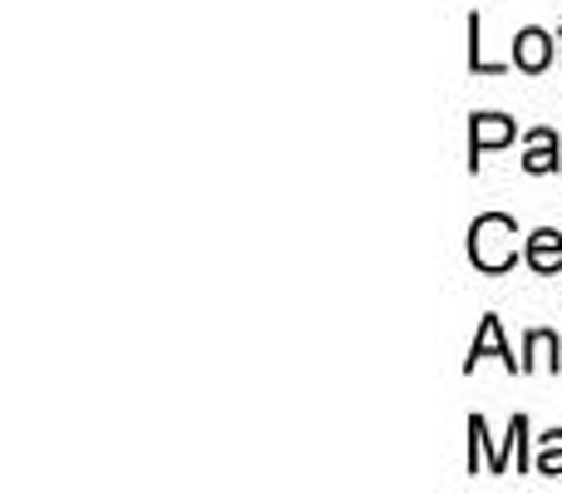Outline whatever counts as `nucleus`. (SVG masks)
I'll return each instance as SVG.
<instances>
[{
  "label": "nucleus",
  "mask_w": 562,
  "mask_h": 493,
  "mask_svg": "<svg viewBox=\"0 0 562 493\" xmlns=\"http://www.w3.org/2000/svg\"><path fill=\"white\" fill-rule=\"evenodd\" d=\"M518 134V124L508 114H474L469 119V173H479V164H484V154H494V148H508Z\"/></svg>",
  "instance_id": "f03ea898"
},
{
  "label": "nucleus",
  "mask_w": 562,
  "mask_h": 493,
  "mask_svg": "<svg viewBox=\"0 0 562 493\" xmlns=\"http://www.w3.org/2000/svg\"><path fill=\"white\" fill-rule=\"evenodd\" d=\"M533 370H562V340L558 330H528L524 336V376H533Z\"/></svg>",
  "instance_id": "0eeeda50"
},
{
  "label": "nucleus",
  "mask_w": 562,
  "mask_h": 493,
  "mask_svg": "<svg viewBox=\"0 0 562 493\" xmlns=\"http://www.w3.org/2000/svg\"><path fill=\"white\" fill-rule=\"evenodd\" d=\"M533 474H543V479H562V429H548V435H538Z\"/></svg>",
  "instance_id": "1a4fd4ad"
},
{
  "label": "nucleus",
  "mask_w": 562,
  "mask_h": 493,
  "mask_svg": "<svg viewBox=\"0 0 562 493\" xmlns=\"http://www.w3.org/2000/svg\"><path fill=\"white\" fill-rule=\"evenodd\" d=\"M553 45L558 40L548 35L543 25H524L514 35V69H524V75H543V69H553Z\"/></svg>",
  "instance_id": "20e7f679"
},
{
  "label": "nucleus",
  "mask_w": 562,
  "mask_h": 493,
  "mask_svg": "<svg viewBox=\"0 0 562 493\" xmlns=\"http://www.w3.org/2000/svg\"><path fill=\"white\" fill-rule=\"evenodd\" d=\"M562 168V138H558V128H528L524 134V173H533V178H548V173H558Z\"/></svg>",
  "instance_id": "39448f33"
},
{
  "label": "nucleus",
  "mask_w": 562,
  "mask_h": 493,
  "mask_svg": "<svg viewBox=\"0 0 562 493\" xmlns=\"http://www.w3.org/2000/svg\"><path fill=\"white\" fill-rule=\"evenodd\" d=\"M558 69H562V20H558Z\"/></svg>",
  "instance_id": "9d476101"
},
{
  "label": "nucleus",
  "mask_w": 562,
  "mask_h": 493,
  "mask_svg": "<svg viewBox=\"0 0 562 493\" xmlns=\"http://www.w3.org/2000/svg\"><path fill=\"white\" fill-rule=\"evenodd\" d=\"M504 360V370H514V376H524V356H514L508 350V340H504V321L498 316H484L479 321V336H474V346H469V360H464V370L474 376V366L479 360Z\"/></svg>",
  "instance_id": "7ed1b4c3"
},
{
  "label": "nucleus",
  "mask_w": 562,
  "mask_h": 493,
  "mask_svg": "<svg viewBox=\"0 0 562 493\" xmlns=\"http://www.w3.org/2000/svg\"><path fill=\"white\" fill-rule=\"evenodd\" d=\"M524 261L538 271V277H558L562 271V233L558 227H538V233L524 237Z\"/></svg>",
  "instance_id": "423d86ee"
},
{
  "label": "nucleus",
  "mask_w": 562,
  "mask_h": 493,
  "mask_svg": "<svg viewBox=\"0 0 562 493\" xmlns=\"http://www.w3.org/2000/svg\"><path fill=\"white\" fill-rule=\"evenodd\" d=\"M518 237H524V227L508 213H479L469 223V261L484 277H504V271H514V261H524Z\"/></svg>",
  "instance_id": "f257e3e1"
},
{
  "label": "nucleus",
  "mask_w": 562,
  "mask_h": 493,
  "mask_svg": "<svg viewBox=\"0 0 562 493\" xmlns=\"http://www.w3.org/2000/svg\"><path fill=\"white\" fill-rule=\"evenodd\" d=\"M469 69H474V75H508V69H514V59H488L484 55V15H469Z\"/></svg>",
  "instance_id": "6e6552de"
}]
</instances>
